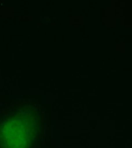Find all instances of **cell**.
<instances>
[{
	"label": "cell",
	"mask_w": 132,
	"mask_h": 148,
	"mask_svg": "<svg viewBox=\"0 0 132 148\" xmlns=\"http://www.w3.org/2000/svg\"><path fill=\"white\" fill-rule=\"evenodd\" d=\"M47 113L36 100H19L0 108V148H42Z\"/></svg>",
	"instance_id": "6da1fadb"
}]
</instances>
